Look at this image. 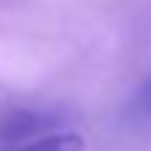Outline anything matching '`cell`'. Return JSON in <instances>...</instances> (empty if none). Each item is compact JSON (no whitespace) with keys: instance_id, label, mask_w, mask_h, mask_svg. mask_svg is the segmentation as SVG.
<instances>
[{"instance_id":"obj_1","label":"cell","mask_w":151,"mask_h":151,"mask_svg":"<svg viewBox=\"0 0 151 151\" xmlns=\"http://www.w3.org/2000/svg\"><path fill=\"white\" fill-rule=\"evenodd\" d=\"M59 123V115L42 109H11L0 115V148L14 146L22 140H39L45 132Z\"/></svg>"},{"instance_id":"obj_2","label":"cell","mask_w":151,"mask_h":151,"mask_svg":"<svg viewBox=\"0 0 151 151\" xmlns=\"http://www.w3.org/2000/svg\"><path fill=\"white\" fill-rule=\"evenodd\" d=\"M87 143L81 134L76 132H53V134H45L34 143H25L17 151H84Z\"/></svg>"}]
</instances>
